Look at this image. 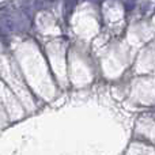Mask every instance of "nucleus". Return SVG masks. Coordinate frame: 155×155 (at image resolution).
<instances>
[{
	"label": "nucleus",
	"instance_id": "obj_1",
	"mask_svg": "<svg viewBox=\"0 0 155 155\" xmlns=\"http://www.w3.org/2000/svg\"><path fill=\"white\" fill-rule=\"evenodd\" d=\"M46 2H49V3H53V2H56V0H46Z\"/></svg>",
	"mask_w": 155,
	"mask_h": 155
}]
</instances>
